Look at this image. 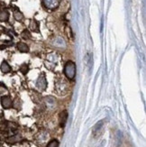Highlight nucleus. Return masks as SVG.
Returning a JSON list of instances; mask_svg holds the SVG:
<instances>
[{
	"instance_id": "nucleus-5",
	"label": "nucleus",
	"mask_w": 146,
	"mask_h": 147,
	"mask_svg": "<svg viewBox=\"0 0 146 147\" xmlns=\"http://www.w3.org/2000/svg\"><path fill=\"white\" fill-rule=\"evenodd\" d=\"M67 119H68V113L67 111H62L61 114V117H60V122H61V125L62 127H64L67 122Z\"/></svg>"
},
{
	"instance_id": "nucleus-14",
	"label": "nucleus",
	"mask_w": 146,
	"mask_h": 147,
	"mask_svg": "<svg viewBox=\"0 0 146 147\" xmlns=\"http://www.w3.org/2000/svg\"><path fill=\"white\" fill-rule=\"evenodd\" d=\"M121 144V132L118 131L116 134V145H119Z\"/></svg>"
},
{
	"instance_id": "nucleus-12",
	"label": "nucleus",
	"mask_w": 146,
	"mask_h": 147,
	"mask_svg": "<svg viewBox=\"0 0 146 147\" xmlns=\"http://www.w3.org/2000/svg\"><path fill=\"white\" fill-rule=\"evenodd\" d=\"M22 37L24 38V40H28L31 38V34L28 30H24L23 33H22Z\"/></svg>"
},
{
	"instance_id": "nucleus-2",
	"label": "nucleus",
	"mask_w": 146,
	"mask_h": 147,
	"mask_svg": "<svg viewBox=\"0 0 146 147\" xmlns=\"http://www.w3.org/2000/svg\"><path fill=\"white\" fill-rule=\"evenodd\" d=\"M36 86H37L38 88L40 89V90H44V89L46 88L47 81H46V79H45V77H44L43 74L40 75V77L38 78L37 82H36Z\"/></svg>"
},
{
	"instance_id": "nucleus-3",
	"label": "nucleus",
	"mask_w": 146,
	"mask_h": 147,
	"mask_svg": "<svg viewBox=\"0 0 146 147\" xmlns=\"http://www.w3.org/2000/svg\"><path fill=\"white\" fill-rule=\"evenodd\" d=\"M42 2L45 7L49 9H55L58 7L60 0H42Z\"/></svg>"
},
{
	"instance_id": "nucleus-6",
	"label": "nucleus",
	"mask_w": 146,
	"mask_h": 147,
	"mask_svg": "<svg viewBox=\"0 0 146 147\" xmlns=\"http://www.w3.org/2000/svg\"><path fill=\"white\" fill-rule=\"evenodd\" d=\"M0 69L3 73H8L11 71V67L6 61H3L1 63V66H0Z\"/></svg>"
},
{
	"instance_id": "nucleus-8",
	"label": "nucleus",
	"mask_w": 146,
	"mask_h": 147,
	"mask_svg": "<svg viewBox=\"0 0 146 147\" xmlns=\"http://www.w3.org/2000/svg\"><path fill=\"white\" fill-rule=\"evenodd\" d=\"M17 49L19 50V52H21V53H27L29 51L28 45L24 42H19L17 44Z\"/></svg>"
},
{
	"instance_id": "nucleus-9",
	"label": "nucleus",
	"mask_w": 146,
	"mask_h": 147,
	"mask_svg": "<svg viewBox=\"0 0 146 147\" xmlns=\"http://www.w3.org/2000/svg\"><path fill=\"white\" fill-rule=\"evenodd\" d=\"M29 26H30V29L32 31H34V32L39 31V24H38V23L34 20V19H32V20H31Z\"/></svg>"
},
{
	"instance_id": "nucleus-11",
	"label": "nucleus",
	"mask_w": 146,
	"mask_h": 147,
	"mask_svg": "<svg viewBox=\"0 0 146 147\" xmlns=\"http://www.w3.org/2000/svg\"><path fill=\"white\" fill-rule=\"evenodd\" d=\"M104 125V121H99L98 123H97V125L94 126V128H93V133L94 134H96L97 132L100 131L101 128H102V126Z\"/></svg>"
},
{
	"instance_id": "nucleus-1",
	"label": "nucleus",
	"mask_w": 146,
	"mask_h": 147,
	"mask_svg": "<svg viewBox=\"0 0 146 147\" xmlns=\"http://www.w3.org/2000/svg\"><path fill=\"white\" fill-rule=\"evenodd\" d=\"M76 69H77V68H76V64L71 61H68L65 64L64 73H65V76L69 80H74V78L76 77Z\"/></svg>"
},
{
	"instance_id": "nucleus-13",
	"label": "nucleus",
	"mask_w": 146,
	"mask_h": 147,
	"mask_svg": "<svg viewBox=\"0 0 146 147\" xmlns=\"http://www.w3.org/2000/svg\"><path fill=\"white\" fill-rule=\"evenodd\" d=\"M58 146H59V142L57 140H52L47 145V147H58Z\"/></svg>"
},
{
	"instance_id": "nucleus-10",
	"label": "nucleus",
	"mask_w": 146,
	"mask_h": 147,
	"mask_svg": "<svg viewBox=\"0 0 146 147\" xmlns=\"http://www.w3.org/2000/svg\"><path fill=\"white\" fill-rule=\"evenodd\" d=\"M14 17H15V19L16 21L20 22V21H22L23 19H24V15L22 14L20 11L16 10V11L14 12Z\"/></svg>"
},
{
	"instance_id": "nucleus-4",
	"label": "nucleus",
	"mask_w": 146,
	"mask_h": 147,
	"mask_svg": "<svg viewBox=\"0 0 146 147\" xmlns=\"http://www.w3.org/2000/svg\"><path fill=\"white\" fill-rule=\"evenodd\" d=\"M1 104L4 108H10L12 107V99L8 96H5L1 98Z\"/></svg>"
},
{
	"instance_id": "nucleus-7",
	"label": "nucleus",
	"mask_w": 146,
	"mask_h": 147,
	"mask_svg": "<svg viewBox=\"0 0 146 147\" xmlns=\"http://www.w3.org/2000/svg\"><path fill=\"white\" fill-rule=\"evenodd\" d=\"M9 19V13L7 10H2L0 11V21L6 22Z\"/></svg>"
}]
</instances>
